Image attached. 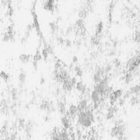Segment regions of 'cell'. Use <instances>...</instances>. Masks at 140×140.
<instances>
[{
	"label": "cell",
	"mask_w": 140,
	"mask_h": 140,
	"mask_svg": "<svg viewBox=\"0 0 140 140\" xmlns=\"http://www.w3.org/2000/svg\"><path fill=\"white\" fill-rule=\"evenodd\" d=\"M94 114H93V107L89 105V107L86 111L79 112L77 116V123L84 128H89L94 122Z\"/></svg>",
	"instance_id": "cell-1"
},
{
	"label": "cell",
	"mask_w": 140,
	"mask_h": 140,
	"mask_svg": "<svg viewBox=\"0 0 140 140\" xmlns=\"http://www.w3.org/2000/svg\"><path fill=\"white\" fill-rule=\"evenodd\" d=\"M125 131H126V124L123 123L122 124H120V125H114L112 127L110 132V134L112 138H117L120 136L124 135Z\"/></svg>",
	"instance_id": "cell-2"
},
{
	"label": "cell",
	"mask_w": 140,
	"mask_h": 140,
	"mask_svg": "<svg viewBox=\"0 0 140 140\" xmlns=\"http://www.w3.org/2000/svg\"><path fill=\"white\" fill-rule=\"evenodd\" d=\"M40 109L43 111L47 112V114L49 115L52 112H54L56 111V107L54 106V104L52 102H49L48 100H44L40 103Z\"/></svg>",
	"instance_id": "cell-3"
},
{
	"label": "cell",
	"mask_w": 140,
	"mask_h": 140,
	"mask_svg": "<svg viewBox=\"0 0 140 140\" xmlns=\"http://www.w3.org/2000/svg\"><path fill=\"white\" fill-rule=\"evenodd\" d=\"M124 95V92L122 89H116V90H114L113 92H112V93L110 95V97H109V99H110V103L111 105H114L116 103L118 102V100L122 98Z\"/></svg>",
	"instance_id": "cell-4"
},
{
	"label": "cell",
	"mask_w": 140,
	"mask_h": 140,
	"mask_svg": "<svg viewBox=\"0 0 140 140\" xmlns=\"http://www.w3.org/2000/svg\"><path fill=\"white\" fill-rule=\"evenodd\" d=\"M78 114H79V111H78V107L77 106L74 104H71V106L69 107L68 110H67V113L66 115H67L71 120H75V117H77Z\"/></svg>",
	"instance_id": "cell-5"
},
{
	"label": "cell",
	"mask_w": 140,
	"mask_h": 140,
	"mask_svg": "<svg viewBox=\"0 0 140 140\" xmlns=\"http://www.w3.org/2000/svg\"><path fill=\"white\" fill-rule=\"evenodd\" d=\"M34 121L33 120H28V121L26 122V127H25V134H26V138L30 139L31 138V134H32V131H33V129H34Z\"/></svg>",
	"instance_id": "cell-6"
},
{
	"label": "cell",
	"mask_w": 140,
	"mask_h": 140,
	"mask_svg": "<svg viewBox=\"0 0 140 140\" xmlns=\"http://www.w3.org/2000/svg\"><path fill=\"white\" fill-rule=\"evenodd\" d=\"M118 109L116 106L114 105H111V107H109L107 110V113H106V119L107 120H112L114 117H115V115L116 114V112H117Z\"/></svg>",
	"instance_id": "cell-7"
},
{
	"label": "cell",
	"mask_w": 140,
	"mask_h": 140,
	"mask_svg": "<svg viewBox=\"0 0 140 140\" xmlns=\"http://www.w3.org/2000/svg\"><path fill=\"white\" fill-rule=\"evenodd\" d=\"M61 122L62 124V127L65 130H71V118L69 117L67 115L62 116L61 118Z\"/></svg>",
	"instance_id": "cell-8"
},
{
	"label": "cell",
	"mask_w": 140,
	"mask_h": 140,
	"mask_svg": "<svg viewBox=\"0 0 140 140\" xmlns=\"http://www.w3.org/2000/svg\"><path fill=\"white\" fill-rule=\"evenodd\" d=\"M77 107H78V111H79V112H82V111H86L87 109L89 107L88 100L85 98H82L79 102V103H78Z\"/></svg>",
	"instance_id": "cell-9"
},
{
	"label": "cell",
	"mask_w": 140,
	"mask_h": 140,
	"mask_svg": "<svg viewBox=\"0 0 140 140\" xmlns=\"http://www.w3.org/2000/svg\"><path fill=\"white\" fill-rule=\"evenodd\" d=\"M75 88L77 91L80 92L81 93H83V94H87L88 93V89L86 87V84H84L82 81H78L76 85H75Z\"/></svg>",
	"instance_id": "cell-10"
},
{
	"label": "cell",
	"mask_w": 140,
	"mask_h": 140,
	"mask_svg": "<svg viewBox=\"0 0 140 140\" xmlns=\"http://www.w3.org/2000/svg\"><path fill=\"white\" fill-rule=\"evenodd\" d=\"M57 108L58 112L61 115V116H65L67 113V106H66V103L62 101H58L57 104Z\"/></svg>",
	"instance_id": "cell-11"
},
{
	"label": "cell",
	"mask_w": 140,
	"mask_h": 140,
	"mask_svg": "<svg viewBox=\"0 0 140 140\" xmlns=\"http://www.w3.org/2000/svg\"><path fill=\"white\" fill-rule=\"evenodd\" d=\"M74 87L75 86H74L73 84L71 83V80H65V81H63V83H62V89H63V90L65 92H67V93L71 92L73 90Z\"/></svg>",
	"instance_id": "cell-12"
},
{
	"label": "cell",
	"mask_w": 140,
	"mask_h": 140,
	"mask_svg": "<svg viewBox=\"0 0 140 140\" xmlns=\"http://www.w3.org/2000/svg\"><path fill=\"white\" fill-rule=\"evenodd\" d=\"M61 130L58 129L57 127H55L52 130L51 133V140H61Z\"/></svg>",
	"instance_id": "cell-13"
},
{
	"label": "cell",
	"mask_w": 140,
	"mask_h": 140,
	"mask_svg": "<svg viewBox=\"0 0 140 140\" xmlns=\"http://www.w3.org/2000/svg\"><path fill=\"white\" fill-rule=\"evenodd\" d=\"M134 74L132 72H127L124 78V82L125 84H130L134 80Z\"/></svg>",
	"instance_id": "cell-14"
},
{
	"label": "cell",
	"mask_w": 140,
	"mask_h": 140,
	"mask_svg": "<svg viewBox=\"0 0 140 140\" xmlns=\"http://www.w3.org/2000/svg\"><path fill=\"white\" fill-rule=\"evenodd\" d=\"M129 90L131 92L132 95L140 96V84H136L130 88Z\"/></svg>",
	"instance_id": "cell-15"
},
{
	"label": "cell",
	"mask_w": 140,
	"mask_h": 140,
	"mask_svg": "<svg viewBox=\"0 0 140 140\" xmlns=\"http://www.w3.org/2000/svg\"><path fill=\"white\" fill-rule=\"evenodd\" d=\"M8 128H9L8 122L5 121L4 124H3L2 128H1V131H0V134H1L2 137L4 138V137H7V131H8Z\"/></svg>",
	"instance_id": "cell-16"
},
{
	"label": "cell",
	"mask_w": 140,
	"mask_h": 140,
	"mask_svg": "<svg viewBox=\"0 0 140 140\" xmlns=\"http://www.w3.org/2000/svg\"><path fill=\"white\" fill-rule=\"evenodd\" d=\"M130 104L131 106H138L140 104V96H136L134 95L131 97V98L130 99Z\"/></svg>",
	"instance_id": "cell-17"
},
{
	"label": "cell",
	"mask_w": 140,
	"mask_h": 140,
	"mask_svg": "<svg viewBox=\"0 0 140 140\" xmlns=\"http://www.w3.org/2000/svg\"><path fill=\"white\" fill-rule=\"evenodd\" d=\"M61 134V140H71V137H70V134L67 132V130L62 129L60 132Z\"/></svg>",
	"instance_id": "cell-18"
},
{
	"label": "cell",
	"mask_w": 140,
	"mask_h": 140,
	"mask_svg": "<svg viewBox=\"0 0 140 140\" xmlns=\"http://www.w3.org/2000/svg\"><path fill=\"white\" fill-rule=\"evenodd\" d=\"M19 59H20V61L22 62V63L26 64V63H28V62H30L31 57L30 55H28V54L22 53L20 55V57H19Z\"/></svg>",
	"instance_id": "cell-19"
},
{
	"label": "cell",
	"mask_w": 140,
	"mask_h": 140,
	"mask_svg": "<svg viewBox=\"0 0 140 140\" xmlns=\"http://www.w3.org/2000/svg\"><path fill=\"white\" fill-rule=\"evenodd\" d=\"M103 21H99L98 24H97V26H96L95 35L99 37V35L103 32Z\"/></svg>",
	"instance_id": "cell-20"
},
{
	"label": "cell",
	"mask_w": 140,
	"mask_h": 140,
	"mask_svg": "<svg viewBox=\"0 0 140 140\" xmlns=\"http://www.w3.org/2000/svg\"><path fill=\"white\" fill-rule=\"evenodd\" d=\"M18 80H19V84H21V86H22L26 80V74L25 71H22L20 72V74H19V75H18Z\"/></svg>",
	"instance_id": "cell-21"
},
{
	"label": "cell",
	"mask_w": 140,
	"mask_h": 140,
	"mask_svg": "<svg viewBox=\"0 0 140 140\" xmlns=\"http://www.w3.org/2000/svg\"><path fill=\"white\" fill-rule=\"evenodd\" d=\"M103 76L102 75H100V74L97 73V72H94V74H93V80L95 84H98L103 80Z\"/></svg>",
	"instance_id": "cell-22"
},
{
	"label": "cell",
	"mask_w": 140,
	"mask_h": 140,
	"mask_svg": "<svg viewBox=\"0 0 140 140\" xmlns=\"http://www.w3.org/2000/svg\"><path fill=\"white\" fill-rule=\"evenodd\" d=\"M10 94H11V98L12 99L13 102H16L18 98V90L16 88H13L11 89V92H10Z\"/></svg>",
	"instance_id": "cell-23"
},
{
	"label": "cell",
	"mask_w": 140,
	"mask_h": 140,
	"mask_svg": "<svg viewBox=\"0 0 140 140\" xmlns=\"http://www.w3.org/2000/svg\"><path fill=\"white\" fill-rule=\"evenodd\" d=\"M26 121L24 118H19L17 120V124H18V130H24L25 127H26Z\"/></svg>",
	"instance_id": "cell-24"
},
{
	"label": "cell",
	"mask_w": 140,
	"mask_h": 140,
	"mask_svg": "<svg viewBox=\"0 0 140 140\" xmlns=\"http://www.w3.org/2000/svg\"><path fill=\"white\" fill-rule=\"evenodd\" d=\"M74 71H75V75H76L77 77L81 78V77L83 76V75H84L83 70L81 69V67H79V66H76V67H75V68H74Z\"/></svg>",
	"instance_id": "cell-25"
},
{
	"label": "cell",
	"mask_w": 140,
	"mask_h": 140,
	"mask_svg": "<svg viewBox=\"0 0 140 140\" xmlns=\"http://www.w3.org/2000/svg\"><path fill=\"white\" fill-rule=\"evenodd\" d=\"M88 15V8L87 7H83L81 8L79 11V17H80V19H84L87 17Z\"/></svg>",
	"instance_id": "cell-26"
},
{
	"label": "cell",
	"mask_w": 140,
	"mask_h": 140,
	"mask_svg": "<svg viewBox=\"0 0 140 140\" xmlns=\"http://www.w3.org/2000/svg\"><path fill=\"white\" fill-rule=\"evenodd\" d=\"M0 76H1V79L4 81V82L7 83L9 81V79H10V77H9V75L7 73H6L5 71H2L1 74H0Z\"/></svg>",
	"instance_id": "cell-27"
},
{
	"label": "cell",
	"mask_w": 140,
	"mask_h": 140,
	"mask_svg": "<svg viewBox=\"0 0 140 140\" xmlns=\"http://www.w3.org/2000/svg\"><path fill=\"white\" fill-rule=\"evenodd\" d=\"M112 67H113V65H112V63H107V64L105 65V66H104L105 73H106L107 75H108V74L111 71Z\"/></svg>",
	"instance_id": "cell-28"
},
{
	"label": "cell",
	"mask_w": 140,
	"mask_h": 140,
	"mask_svg": "<svg viewBox=\"0 0 140 140\" xmlns=\"http://www.w3.org/2000/svg\"><path fill=\"white\" fill-rule=\"evenodd\" d=\"M112 65H113L116 69H119L121 67V61H120L118 58H115V59H113V61H112Z\"/></svg>",
	"instance_id": "cell-29"
},
{
	"label": "cell",
	"mask_w": 140,
	"mask_h": 140,
	"mask_svg": "<svg viewBox=\"0 0 140 140\" xmlns=\"http://www.w3.org/2000/svg\"><path fill=\"white\" fill-rule=\"evenodd\" d=\"M49 26H50V29H51V31L53 33H55L56 31L57 30L58 27H57V25L56 24L55 22H51L49 23Z\"/></svg>",
	"instance_id": "cell-30"
},
{
	"label": "cell",
	"mask_w": 140,
	"mask_h": 140,
	"mask_svg": "<svg viewBox=\"0 0 140 140\" xmlns=\"http://www.w3.org/2000/svg\"><path fill=\"white\" fill-rule=\"evenodd\" d=\"M42 57H43L42 54H40V53H39V52H37L35 55L34 56V57H33V60L36 61H38V62H40V61L42 60Z\"/></svg>",
	"instance_id": "cell-31"
},
{
	"label": "cell",
	"mask_w": 140,
	"mask_h": 140,
	"mask_svg": "<svg viewBox=\"0 0 140 140\" xmlns=\"http://www.w3.org/2000/svg\"><path fill=\"white\" fill-rule=\"evenodd\" d=\"M134 41L137 43V44H139V43H140V30H137L135 32V34H134Z\"/></svg>",
	"instance_id": "cell-32"
},
{
	"label": "cell",
	"mask_w": 140,
	"mask_h": 140,
	"mask_svg": "<svg viewBox=\"0 0 140 140\" xmlns=\"http://www.w3.org/2000/svg\"><path fill=\"white\" fill-rule=\"evenodd\" d=\"M132 96H133V95H132L131 92L130 90H127V91L124 92V95H123V98H125V99H130Z\"/></svg>",
	"instance_id": "cell-33"
},
{
	"label": "cell",
	"mask_w": 140,
	"mask_h": 140,
	"mask_svg": "<svg viewBox=\"0 0 140 140\" xmlns=\"http://www.w3.org/2000/svg\"><path fill=\"white\" fill-rule=\"evenodd\" d=\"M9 137H10L11 140H17V132L13 131L12 133L10 134Z\"/></svg>",
	"instance_id": "cell-34"
},
{
	"label": "cell",
	"mask_w": 140,
	"mask_h": 140,
	"mask_svg": "<svg viewBox=\"0 0 140 140\" xmlns=\"http://www.w3.org/2000/svg\"><path fill=\"white\" fill-rule=\"evenodd\" d=\"M48 55H49V53H48V52L47 51V50L45 49V48H44L43 49V51H42V56H43V57L44 58H48Z\"/></svg>",
	"instance_id": "cell-35"
},
{
	"label": "cell",
	"mask_w": 140,
	"mask_h": 140,
	"mask_svg": "<svg viewBox=\"0 0 140 140\" xmlns=\"http://www.w3.org/2000/svg\"><path fill=\"white\" fill-rule=\"evenodd\" d=\"M64 45L67 47V48H71V45H72V43L71 42V40H65Z\"/></svg>",
	"instance_id": "cell-36"
},
{
	"label": "cell",
	"mask_w": 140,
	"mask_h": 140,
	"mask_svg": "<svg viewBox=\"0 0 140 140\" xmlns=\"http://www.w3.org/2000/svg\"><path fill=\"white\" fill-rule=\"evenodd\" d=\"M125 98H120L119 100H118V104H119V106H124V103H125Z\"/></svg>",
	"instance_id": "cell-37"
},
{
	"label": "cell",
	"mask_w": 140,
	"mask_h": 140,
	"mask_svg": "<svg viewBox=\"0 0 140 140\" xmlns=\"http://www.w3.org/2000/svg\"><path fill=\"white\" fill-rule=\"evenodd\" d=\"M38 63H39V62H38V61H34V60H33V61H32L33 69L34 70V71H37V70H38Z\"/></svg>",
	"instance_id": "cell-38"
},
{
	"label": "cell",
	"mask_w": 140,
	"mask_h": 140,
	"mask_svg": "<svg viewBox=\"0 0 140 140\" xmlns=\"http://www.w3.org/2000/svg\"><path fill=\"white\" fill-rule=\"evenodd\" d=\"M64 42H65V40H63L61 37H57V43L60 44H64Z\"/></svg>",
	"instance_id": "cell-39"
},
{
	"label": "cell",
	"mask_w": 140,
	"mask_h": 140,
	"mask_svg": "<svg viewBox=\"0 0 140 140\" xmlns=\"http://www.w3.org/2000/svg\"><path fill=\"white\" fill-rule=\"evenodd\" d=\"M71 83L73 84V85L75 87V85H76V84H77V80H76V78L75 77H71Z\"/></svg>",
	"instance_id": "cell-40"
},
{
	"label": "cell",
	"mask_w": 140,
	"mask_h": 140,
	"mask_svg": "<svg viewBox=\"0 0 140 140\" xmlns=\"http://www.w3.org/2000/svg\"><path fill=\"white\" fill-rule=\"evenodd\" d=\"M50 120V116L49 115H47L46 116H44V121L45 122H48Z\"/></svg>",
	"instance_id": "cell-41"
},
{
	"label": "cell",
	"mask_w": 140,
	"mask_h": 140,
	"mask_svg": "<svg viewBox=\"0 0 140 140\" xmlns=\"http://www.w3.org/2000/svg\"><path fill=\"white\" fill-rule=\"evenodd\" d=\"M108 55L110 56V57H113V56H115V55H116V52L114 51V50H112V51H111L110 53H109Z\"/></svg>",
	"instance_id": "cell-42"
},
{
	"label": "cell",
	"mask_w": 140,
	"mask_h": 140,
	"mask_svg": "<svg viewBox=\"0 0 140 140\" xmlns=\"http://www.w3.org/2000/svg\"><path fill=\"white\" fill-rule=\"evenodd\" d=\"M77 61H78V58H77V57L74 56V57H72V62H73V63H76Z\"/></svg>",
	"instance_id": "cell-43"
},
{
	"label": "cell",
	"mask_w": 140,
	"mask_h": 140,
	"mask_svg": "<svg viewBox=\"0 0 140 140\" xmlns=\"http://www.w3.org/2000/svg\"><path fill=\"white\" fill-rule=\"evenodd\" d=\"M72 30H73V28H72V26H70L69 28L67 30V34H70L71 32H72Z\"/></svg>",
	"instance_id": "cell-44"
},
{
	"label": "cell",
	"mask_w": 140,
	"mask_h": 140,
	"mask_svg": "<svg viewBox=\"0 0 140 140\" xmlns=\"http://www.w3.org/2000/svg\"><path fill=\"white\" fill-rule=\"evenodd\" d=\"M40 83L41 84H44V83H45V80H44V78H41L40 79Z\"/></svg>",
	"instance_id": "cell-45"
},
{
	"label": "cell",
	"mask_w": 140,
	"mask_h": 140,
	"mask_svg": "<svg viewBox=\"0 0 140 140\" xmlns=\"http://www.w3.org/2000/svg\"><path fill=\"white\" fill-rule=\"evenodd\" d=\"M2 140H11V138H10L9 136H7V137L3 138V139H2Z\"/></svg>",
	"instance_id": "cell-46"
}]
</instances>
